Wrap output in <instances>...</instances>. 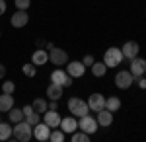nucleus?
<instances>
[{"label":"nucleus","instance_id":"obj_1","mask_svg":"<svg viewBox=\"0 0 146 142\" xmlns=\"http://www.w3.org/2000/svg\"><path fill=\"white\" fill-rule=\"evenodd\" d=\"M31 134H33L31 125H29L25 119L20 121V123H16V127H12V136H16V140H20V142L31 140Z\"/></svg>","mask_w":146,"mask_h":142},{"label":"nucleus","instance_id":"obj_2","mask_svg":"<svg viewBox=\"0 0 146 142\" xmlns=\"http://www.w3.org/2000/svg\"><path fill=\"white\" fill-rule=\"evenodd\" d=\"M123 53H121V49L119 47H109L107 51H105V55H103V62L107 68H115V66H119L123 62Z\"/></svg>","mask_w":146,"mask_h":142},{"label":"nucleus","instance_id":"obj_3","mask_svg":"<svg viewBox=\"0 0 146 142\" xmlns=\"http://www.w3.org/2000/svg\"><path fill=\"white\" fill-rule=\"evenodd\" d=\"M68 111L74 115V117H84L90 113V107H88V101L80 98H70L68 99Z\"/></svg>","mask_w":146,"mask_h":142},{"label":"nucleus","instance_id":"obj_4","mask_svg":"<svg viewBox=\"0 0 146 142\" xmlns=\"http://www.w3.org/2000/svg\"><path fill=\"white\" fill-rule=\"evenodd\" d=\"M98 121H96V117H92L90 113L88 115H84V117H80L78 121V129L80 131H84V132H88V134H94V132H98Z\"/></svg>","mask_w":146,"mask_h":142},{"label":"nucleus","instance_id":"obj_5","mask_svg":"<svg viewBox=\"0 0 146 142\" xmlns=\"http://www.w3.org/2000/svg\"><path fill=\"white\" fill-rule=\"evenodd\" d=\"M133 82H135V76L131 74V70H119V72L115 74V86L119 88V90L131 88Z\"/></svg>","mask_w":146,"mask_h":142},{"label":"nucleus","instance_id":"obj_6","mask_svg":"<svg viewBox=\"0 0 146 142\" xmlns=\"http://www.w3.org/2000/svg\"><path fill=\"white\" fill-rule=\"evenodd\" d=\"M51 82L58 84V86H62V88H70L72 86V76H68L66 70H53L51 72Z\"/></svg>","mask_w":146,"mask_h":142},{"label":"nucleus","instance_id":"obj_7","mask_svg":"<svg viewBox=\"0 0 146 142\" xmlns=\"http://www.w3.org/2000/svg\"><path fill=\"white\" fill-rule=\"evenodd\" d=\"M49 60L53 62L55 66H62V64H66L68 62V53L66 51H62V49H51L49 51Z\"/></svg>","mask_w":146,"mask_h":142},{"label":"nucleus","instance_id":"obj_8","mask_svg":"<svg viewBox=\"0 0 146 142\" xmlns=\"http://www.w3.org/2000/svg\"><path fill=\"white\" fill-rule=\"evenodd\" d=\"M66 74L72 78H82L86 74V66L82 64V60H70L66 62Z\"/></svg>","mask_w":146,"mask_h":142},{"label":"nucleus","instance_id":"obj_9","mask_svg":"<svg viewBox=\"0 0 146 142\" xmlns=\"http://www.w3.org/2000/svg\"><path fill=\"white\" fill-rule=\"evenodd\" d=\"M29 22V14H27V10H16L14 14H12V18H10V23H12V27H23L25 23Z\"/></svg>","mask_w":146,"mask_h":142},{"label":"nucleus","instance_id":"obj_10","mask_svg":"<svg viewBox=\"0 0 146 142\" xmlns=\"http://www.w3.org/2000/svg\"><path fill=\"white\" fill-rule=\"evenodd\" d=\"M121 53H123L125 58L133 60V58H136V56H138V53H140V47H138V43H136V41H127V43L121 47Z\"/></svg>","mask_w":146,"mask_h":142},{"label":"nucleus","instance_id":"obj_11","mask_svg":"<svg viewBox=\"0 0 146 142\" xmlns=\"http://www.w3.org/2000/svg\"><path fill=\"white\" fill-rule=\"evenodd\" d=\"M131 74L135 78H140V76H144V72H146V60L144 58H140V56H136V58H133L131 60Z\"/></svg>","mask_w":146,"mask_h":142},{"label":"nucleus","instance_id":"obj_12","mask_svg":"<svg viewBox=\"0 0 146 142\" xmlns=\"http://www.w3.org/2000/svg\"><path fill=\"white\" fill-rule=\"evenodd\" d=\"M49 134H51V127H49L47 123H37V125L33 127V136L39 142L49 140Z\"/></svg>","mask_w":146,"mask_h":142},{"label":"nucleus","instance_id":"obj_13","mask_svg":"<svg viewBox=\"0 0 146 142\" xmlns=\"http://www.w3.org/2000/svg\"><path fill=\"white\" fill-rule=\"evenodd\" d=\"M88 107H90V111H94V113L101 111L105 107V98H103L101 94H92L90 98H88Z\"/></svg>","mask_w":146,"mask_h":142},{"label":"nucleus","instance_id":"obj_14","mask_svg":"<svg viewBox=\"0 0 146 142\" xmlns=\"http://www.w3.org/2000/svg\"><path fill=\"white\" fill-rule=\"evenodd\" d=\"M43 115H45V117H43V123H47L51 129H56V127H60V119H62V117H60V115H58L55 109H47Z\"/></svg>","mask_w":146,"mask_h":142},{"label":"nucleus","instance_id":"obj_15","mask_svg":"<svg viewBox=\"0 0 146 142\" xmlns=\"http://www.w3.org/2000/svg\"><path fill=\"white\" fill-rule=\"evenodd\" d=\"M96 115H98L96 121H98V125H100V127H109V125L113 123V113L109 109H105V107H103L101 111H98Z\"/></svg>","mask_w":146,"mask_h":142},{"label":"nucleus","instance_id":"obj_16","mask_svg":"<svg viewBox=\"0 0 146 142\" xmlns=\"http://www.w3.org/2000/svg\"><path fill=\"white\" fill-rule=\"evenodd\" d=\"M14 103L16 101H14V96L12 94H4V92L0 94V113H8L14 107Z\"/></svg>","mask_w":146,"mask_h":142},{"label":"nucleus","instance_id":"obj_17","mask_svg":"<svg viewBox=\"0 0 146 142\" xmlns=\"http://www.w3.org/2000/svg\"><path fill=\"white\" fill-rule=\"evenodd\" d=\"M47 60H49V53H47V49H37V51H33V55H31V62H33L35 66L47 64Z\"/></svg>","mask_w":146,"mask_h":142},{"label":"nucleus","instance_id":"obj_18","mask_svg":"<svg viewBox=\"0 0 146 142\" xmlns=\"http://www.w3.org/2000/svg\"><path fill=\"white\" fill-rule=\"evenodd\" d=\"M60 129L64 132L78 131V121H76V117H64V119H60Z\"/></svg>","mask_w":146,"mask_h":142},{"label":"nucleus","instance_id":"obj_19","mask_svg":"<svg viewBox=\"0 0 146 142\" xmlns=\"http://www.w3.org/2000/svg\"><path fill=\"white\" fill-rule=\"evenodd\" d=\"M62 90H64L62 86H58V84H53V82H51V86H47V98H49V99H56V101H58V99L62 98Z\"/></svg>","mask_w":146,"mask_h":142},{"label":"nucleus","instance_id":"obj_20","mask_svg":"<svg viewBox=\"0 0 146 142\" xmlns=\"http://www.w3.org/2000/svg\"><path fill=\"white\" fill-rule=\"evenodd\" d=\"M25 119V115H23V111L20 109V107H12L10 111H8V121H10L12 125H16V123H20V121Z\"/></svg>","mask_w":146,"mask_h":142},{"label":"nucleus","instance_id":"obj_21","mask_svg":"<svg viewBox=\"0 0 146 142\" xmlns=\"http://www.w3.org/2000/svg\"><path fill=\"white\" fill-rule=\"evenodd\" d=\"M105 109H109L111 113H115V111L121 109V99L117 98V96H111V98L105 99Z\"/></svg>","mask_w":146,"mask_h":142},{"label":"nucleus","instance_id":"obj_22","mask_svg":"<svg viewBox=\"0 0 146 142\" xmlns=\"http://www.w3.org/2000/svg\"><path fill=\"white\" fill-rule=\"evenodd\" d=\"M90 70H92V74H94L96 78H101V76H105L107 66H105V62H94V64L90 66Z\"/></svg>","mask_w":146,"mask_h":142},{"label":"nucleus","instance_id":"obj_23","mask_svg":"<svg viewBox=\"0 0 146 142\" xmlns=\"http://www.w3.org/2000/svg\"><path fill=\"white\" fill-rule=\"evenodd\" d=\"M47 105H49V101L43 99V98H35L33 101H31V107H33V111H37V113H45Z\"/></svg>","mask_w":146,"mask_h":142},{"label":"nucleus","instance_id":"obj_24","mask_svg":"<svg viewBox=\"0 0 146 142\" xmlns=\"http://www.w3.org/2000/svg\"><path fill=\"white\" fill-rule=\"evenodd\" d=\"M12 138V123H2L0 121V140Z\"/></svg>","mask_w":146,"mask_h":142},{"label":"nucleus","instance_id":"obj_25","mask_svg":"<svg viewBox=\"0 0 146 142\" xmlns=\"http://www.w3.org/2000/svg\"><path fill=\"white\" fill-rule=\"evenodd\" d=\"M72 142H90V134L88 132H72Z\"/></svg>","mask_w":146,"mask_h":142},{"label":"nucleus","instance_id":"obj_26","mask_svg":"<svg viewBox=\"0 0 146 142\" xmlns=\"http://www.w3.org/2000/svg\"><path fill=\"white\" fill-rule=\"evenodd\" d=\"M35 68H37V66H35L33 62H27V64H23V66H22L23 74H25L27 78H33L35 74H37V70H35Z\"/></svg>","mask_w":146,"mask_h":142},{"label":"nucleus","instance_id":"obj_27","mask_svg":"<svg viewBox=\"0 0 146 142\" xmlns=\"http://www.w3.org/2000/svg\"><path fill=\"white\" fill-rule=\"evenodd\" d=\"M49 140L51 142H64V131L60 129V131H55L49 134Z\"/></svg>","mask_w":146,"mask_h":142},{"label":"nucleus","instance_id":"obj_28","mask_svg":"<svg viewBox=\"0 0 146 142\" xmlns=\"http://www.w3.org/2000/svg\"><path fill=\"white\" fill-rule=\"evenodd\" d=\"M39 115H41V113H37V111H33V113H29V115L25 117V121H27V123H29L31 127H35L37 123H41V117H39Z\"/></svg>","mask_w":146,"mask_h":142},{"label":"nucleus","instance_id":"obj_29","mask_svg":"<svg viewBox=\"0 0 146 142\" xmlns=\"http://www.w3.org/2000/svg\"><path fill=\"white\" fill-rule=\"evenodd\" d=\"M14 4H16L18 10H27L31 6V0H14Z\"/></svg>","mask_w":146,"mask_h":142},{"label":"nucleus","instance_id":"obj_30","mask_svg":"<svg viewBox=\"0 0 146 142\" xmlns=\"http://www.w3.org/2000/svg\"><path fill=\"white\" fill-rule=\"evenodd\" d=\"M14 90H16V84L10 82V80H6V82L2 84V92H4V94H12Z\"/></svg>","mask_w":146,"mask_h":142},{"label":"nucleus","instance_id":"obj_31","mask_svg":"<svg viewBox=\"0 0 146 142\" xmlns=\"http://www.w3.org/2000/svg\"><path fill=\"white\" fill-rule=\"evenodd\" d=\"M94 62H96V60H94V56H92V55H86L84 58H82V64L86 66V68H88V66H92Z\"/></svg>","mask_w":146,"mask_h":142},{"label":"nucleus","instance_id":"obj_32","mask_svg":"<svg viewBox=\"0 0 146 142\" xmlns=\"http://www.w3.org/2000/svg\"><path fill=\"white\" fill-rule=\"evenodd\" d=\"M135 80H136V84H138V88H140V90H146V78L144 76L135 78Z\"/></svg>","mask_w":146,"mask_h":142},{"label":"nucleus","instance_id":"obj_33","mask_svg":"<svg viewBox=\"0 0 146 142\" xmlns=\"http://www.w3.org/2000/svg\"><path fill=\"white\" fill-rule=\"evenodd\" d=\"M22 111H23V115L27 117L29 113H33V107H31V105H25V107H22Z\"/></svg>","mask_w":146,"mask_h":142},{"label":"nucleus","instance_id":"obj_34","mask_svg":"<svg viewBox=\"0 0 146 142\" xmlns=\"http://www.w3.org/2000/svg\"><path fill=\"white\" fill-rule=\"evenodd\" d=\"M6 14V0H0V16Z\"/></svg>","mask_w":146,"mask_h":142},{"label":"nucleus","instance_id":"obj_35","mask_svg":"<svg viewBox=\"0 0 146 142\" xmlns=\"http://www.w3.org/2000/svg\"><path fill=\"white\" fill-rule=\"evenodd\" d=\"M4 76H6V66H4L2 62H0V80H2Z\"/></svg>","mask_w":146,"mask_h":142},{"label":"nucleus","instance_id":"obj_36","mask_svg":"<svg viewBox=\"0 0 146 142\" xmlns=\"http://www.w3.org/2000/svg\"><path fill=\"white\" fill-rule=\"evenodd\" d=\"M37 47H39V49H45V47H47L45 39H37Z\"/></svg>","mask_w":146,"mask_h":142},{"label":"nucleus","instance_id":"obj_37","mask_svg":"<svg viewBox=\"0 0 146 142\" xmlns=\"http://www.w3.org/2000/svg\"><path fill=\"white\" fill-rule=\"evenodd\" d=\"M144 78H146V72H144Z\"/></svg>","mask_w":146,"mask_h":142},{"label":"nucleus","instance_id":"obj_38","mask_svg":"<svg viewBox=\"0 0 146 142\" xmlns=\"http://www.w3.org/2000/svg\"><path fill=\"white\" fill-rule=\"evenodd\" d=\"M0 35H2V33H0Z\"/></svg>","mask_w":146,"mask_h":142}]
</instances>
